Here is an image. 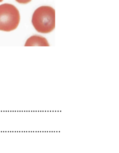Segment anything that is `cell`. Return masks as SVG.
Segmentation results:
<instances>
[{
  "label": "cell",
  "instance_id": "cell-1",
  "mask_svg": "<svg viewBox=\"0 0 119 153\" xmlns=\"http://www.w3.org/2000/svg\"><path fill=\"white\" fill-rule=\"evenodd\" d=\"M32 23L39 33H48L55 27V11L49 6H42L35 10L33 14Z\"/></svg>",
  "mask_w": 119,
  "mask_h": 153
},
{
  "label": "cell",
  "instance_id": "cell-2",
  "mask_svg": "<svg viewBox=\"0 0 119 153\" xmlns=\"http://www.w3.org/2000/svg\"><path fill=\"white\" fill-rule=\"evenodd\" d=\"M20 21L19 12L11 4L0 5V30L7 31L15 30Z\"/></svg>",
  "mask_w": 119,
  "mask_h": 153
},
{
  "label": "cell",
  "instance_id": "cell-3",
  "mask_svg": "<svg viewBox=\"0 0 119 153\" xmlns=\"http://www.w3.org/2000/svg\"><path fill=\"white\" fill-rule=\"evenodd\" d=\"M46 46L48 47L49 44L45 38L38 35L31 36L27 40L25 46Z\"/></svg>",
  "mask_w": 119,
  "mask_h": 153
},
{
  "label": "cell",
  "instance_id": "cell-4",
  "mask_svg": "<svg viewBox=\"0 0 119 153\" xmlns=\"http://www.w3.org/2000/svg\"><path fill=\"white\" fill-rule=\"evenodd\" d=\"M16 1L20 4H26L29 3L32 0H16Z\"/></svg>",
  "mask_w": 119,
  "mask_h": 153
},
{
  "label": "cell",
  "instance_id": "cell-5",
  "mask_svg": "<svg viewBox=\"0 0 119 153\" xmlns=\"http://www.w3.org/2000/svg\"><path fill=\"white\" fill-rule=\"evenodd\" d=\"M3 1V0H0V2L2 1Z\"/></svg>",
  "mask_w": 119,
  "mask_h": 153
}]
</instances>
